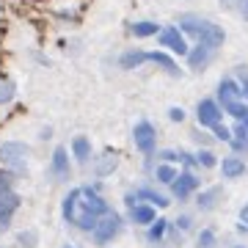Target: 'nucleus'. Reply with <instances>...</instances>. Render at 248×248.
Masks as SVG:
<instances>
[{
    "label": "nucleus",
    "instance_id": "obj_1",
    "mask_svg": "<svg viewBox=\"0 0 248 248\" xmlns=\"http://www.w3.org/2000/svg\"><path fill=\"white\" fill-rule=\"evenodd\" d=\"M108 210H110V207H108L105 199L99 196L97 185L75 187V190H69V193L63 196V202H61L63 221L72 223V226H78V229H83V232H89Z\"/></svg>",
    "mask_w": 248,
    "mask_h": 248
},
{
    "label": "nucleus",
    "instance_id": "obj_2",
    "mask_svg": "<svg viewBox=\"0 0 248 248\" xmlns=\"http://www.w3.org/2000/svg\"><path fill=\"white\" fill-rule=\"evenodd\" d=\"M119 69H135V66H141V63H155L160 69L166 72L169 78H179L182 69H179V63L166 55V50H130V53H122L119 55Z\"/></svg>",
    "mask_w": 248,
    "mask_h": 248
},
{
    "label": "nucleus",
    "instance_id": "obj_3",
    "mask_svg": "<svg viewBox=\"0 0 248 248\" xmlns=\"http://www.w3.org/2000/svg\"><path fill=\"white\" fill-rule=\"evenodd\" d=\"M28 155H31V146L22 141H6L0 146V163L6 166L11 177L14 174H28Z\"/></svg>",
    "mask_w": 248,
    "mask_h": 248
},
{
    "label": "nucleus",
    "instance_id": "obj_4",
    "mask_svg": "<svg viewBox=\"0 0 248 248\" xmlns=\"http://www.w3.org/2000/svg\"><path fill=\"white\" fill-rule=\"evenodd\" d=\"M89 232H91V243H94V246H108L110 240L119 237V232H124V221H122V215L119 213L108 210V213L102 215Z\"/></svg>",
    "mask_w": 248,
    "mask_h": 248
},
{
    "label": "nucleus",
    "instance_id": "obj_5",
    "mask_svg": "<svg viewBox=\"0 0 248 248\" xmlns=\"http://www.w3.org/2000/svg\"><path fill=\"white\" fill-rule=\"evenodd\" d=\"M133 143L143 157H152V155L157 152V130H155V124L141 119V122L133 127Z\"/></svg>",
    "mask_w": 248,
    "mask_h": 248
},
{
    "label": "nucleus",
    "instance_id": "obj_6",
    "mask_svg": "<svg viewBox=\"0 0 248 248\" xmlns=\"http://www.w3.org/2000/svg\"><path fill=\"white\" fill-rule=\"evenodd\" d=\"M196 119H199V124H202L204 130H213L218 122H223V108L218 99H210L204 97L202 102H199V108H196Z\"/></svg>",
    "mask_w": 248,
    "mask_h": 248
},
{
    "label": "nucleus",
    "instance_id": "obj_7",
    "mask_svg": "<svg viewBox=\"0 0 248 248\" xmlns=\"http://www.w3.org/2000/svg\"><path fill=\"white\" fill-rule=\"evenodd\" d=\"M157 42L163 50H171L177 55H185L187 53V42H185V33L179 31L177 25H166L157 31Z\"/></svg>",
    "mask_w": 248,
    "mask_h": 248
},
{
    "label": "nucleus",
    "instance_id": "obj_8",
    "mask_svg": "<svg viewBox=\"0 0 248 248\" xmlns=\"http://www.w3.org/2000/svg\"><path fill=\"white\" fill-rule=\"evenodd\" d=\"M199 185H202V182H199V177H196V174L182 171V174H177V177H174V182H171L169 187H171V196H174V199L187 202V199L199 190Z\"/></svg>",
    "mask_w": 248,
    "mask_h": 248
},
{
    "label": "nucleus",
    "instance_id": "obj_9",
    "mask_svg": "<svg viewBox=\"0 0 248 248\" xmlns=\"http://www.w3.org/2000/svg\"><path fill=\"white\" fill-rule=\"evenodd\" d=\"M185 58H187V69L190 72H204L210 63H213L215 50L213 47H207V45H202V42H196V45L185 53Z\"/></svg>",
    "mask_w": 248,
    "mask_h": 248
},
{
    "label": "nucleus",
    "instance_id": "obj_10",
    "mask_svg": "<svg viewBox=\"0 0 248 248\" xmlns=\"http://www.w3.org/2000/svg\"><path fill=\"white\" fill-rule=\"evenodd\" d=\"M50 177L55 182H66L72 177V160H69V152L63 146H55L53 149V157H50Z\"/></svg>",
    "mask_w": 248,
    "mask_h": 248
},
{
    "label": "nucleus",
    "instance_id": "obj_11",
    "mask_svg": "<svg viewBox=\"0 0 248 248\" xmlns=\"http://www.w3.org/2000/svg\"><path fill=\"white\" fill-rule=\"evenodd\" d=\"M19 202H22V199H19L14 190L0 193V232H6L11 226V218H14V213H17Z\"/></svg>",
    "mask_w": 248,
    "mask_h": 248
},
{
    "label": "nucleus",
    "instance_id": "obj_12",
    "mask_svg": "<svg viewBox=\"0 0 248 248\" xmlns=\"http://www.w3.org/2000/svg\"><path fill=\"white\" fill-rule=\"evenodd\" d=\"M196 42H202V45L218 50V47H223V42H226V31H223L218 22L204 19V28H202V33H199V39H196Z\"/></svg>",
    "mask_w": 248,
    "mask_h": 248
},
{
    "label": "nucleus",
    "instance_id": "obj_13",
    "mask_svg": "<svg viewBox=\"0 0 248 248\" xmlns=\"http://www.w3.org/2000/svg\"><path fill=\"white\" fill-rule=\"evenodd\" d=\"M127 210H130V221L138 223V226H149V223L157 218V207L149 204V202H135V204H130Z\"/></svg>",
    "mask_w": 248,
    "mask_h": 248
},
{
    "label": "nucleus",
    "instance_id": "obj_14",
    "mask_svg": "<svg viewBox=\"0 0 248 248\" xmlns=\"http://www.w3.org/2000/svg\"><path fill=\"white\" fill-rule=\"evenodd\" d=\"M119 155L116 152H102L97 157V166H94V174H97L99 179H105V177H110V174H116V169H119Z\"/></svg>",
    "mask_w": 248,
    "mask_h": 248
},
{
    "label": "nucleus",
    "instance_id": "obj_15",
    "mask_svg": "<svg viewBox=\"0 0 248 248\" xmlns=\"http://www.w3.org/2000/svg\"><path fill=\"white\" fill-rule=\"evenodd\" d=\"M135 202H149V204H155L157 210H169V196H163V193H157L155 187H149V185H143V187H138L135 190Z\"/></svg>",
    "mask_w": 248,
    "mask_h": 248
},
{
    "label": "nucleus",
    "instance_id": "obj_16",
    "mask_svg": "<svg viewBox=\"0 0 248 248\" xmlns=\"http://www.w3.org/2000/svg\"><path fill=\"white\" fill-rule=\"evenodd\" d=\"M232 99H243V91H240L237 80L229 75V78H223L221 83H218V102L226 105V102H232Z\"/></svg>",
    "mask_w": 248,
    "mask_h": 248
},
{
    "label": "nucleus",
    "instance_id": "obj_17",
    "mask_svg": "<svg viewBox=\"0 0 248 248\" xmlns=\"http://www.w3.org/2000/svg\"><path fill=\"white\" fill-rule=\"evenodd\" d=\"M218 166H221V174H223L226 179H237V177H243V174L248 171V166H246V163H243L240 157H234V155L223 157Z\"/></svg>",
    "mask_w": 248,
    "mask_h": 248
},
{
    "label": "nucleus",
    "instance_id": "obj_18",
    "mask_svg": "<svg viewBox=\"0 0 248 248\" xmlns=\"http://www.w3.org/2000/svg\"><path fill=\"white\" fill-rule=\"evenodd\" d=\"M69 149H72V157H75V163H80V166L91 160V141L86 138V135H75Z\"/></svg>",
    "mask_w": 248,
    "mask_h": 248
},
{
    "label": "nucleus",
    "instance_id": "obj_19",
    "mask_svg": "<svg viewBox=\"0 0 248 248\" xmlns=\"http://www.w3.org/2000/svg\"><path fill=\"white\" fill-rule=\"evenodd\" d=\"M221 196H223V187H218V185H213L210 190H204V193H199L196 196V204H199V210H213L215 204L221 202Z\"/></svg>",
    "mask_w": 248,
    "mask_h": 248
},
{
    "label": "nucleus",
    "instance_id": "obj_20",
    "mask_svg": "<svg viewBox=\"0 0 248 248\" xmlns=\"http://www.w3.org/2000/svg\"><path fill=\"white\" fill-rule=\"evenodd\" d=\"M174 229L166 218H155V221L149 223V232H146V237L152 240V243H160V240H166L169 237V232Z\"/></svg>",
    "mask_w": 248,
    "mask_h": 248
},
{
    "label": "nucleus",
    "instance_id": "obj_21",
    "mask_svg": "<svg viewBox=\"0 0 248 248\" xmlns=\"http://www.w3.org/2000/svg\"><path fill=\"white\" fill-rule=\"evenodd\" d=\"M160 25L157 22H152V19H138V22H133L130 25V33L135 36V39H149V36H157Z\"/></svg>",
    "mask_w": 248,
    "mask_h": 248
},
{
    "label": "nucleus",
    "instance_id": "obj_22",
    "mask_svg": "<svg viewBox=\"0 0 248 248\" xmlns=\"http://www.w3.org/2000/svg\"><path fill=\"white\" fill-rule=\"evenodd\" d=\"M177 174H179V169L174 163H166V160H160V166L155 169V179H157L160 185H171Z\"/></svg>",
    "mask_w": 248,
    "mask_h": 248
},
{
    "label": "nucleus",
    "instance_id": "obj_23",
    "mask_svg": "<svg viewBox=\"0 0 248 248\" xmlns=\"http://www.w3.org/2000/svg\"><path fill=\"white\" fill-rule=\"evenodd\" d=\"M17 99V83L11 78H0V108L11 105Z\"/></svg>",
    "mask_w": 248,
    "mask_h": 248
},
{
    "label": "nucleus",
    "instance_id": "obj_24",
    "mask_svg": "<svg viewBox=\"0 0 248 248\" xmlns=\"http://www.w3.org/2000/svg\"><path fill=\"white\" fill-rule=\"evenodd\" d=\"M221 108L234 119V122H243L248 116V102H243V99H232V102H226V105H221Z\"/></svg>",
    "mask_w": 248,
    "mask_h": 248
},
{
    "label": "nucleus",
    "instance_id": "obj_25",
    "mask_svg": "<svg viewBox=\"0 0 248 248\" xmlns=\"http://www.w3.org/2000/svg\"><path fill=\"white\" fill-rule=\"evenodd\" d=\"M196 248H218V234H215V229H202L199 232V240H196Z\"/></svg>",
    "mask_w": 248,
    "mask_h": 248
},
{
    "label": "nucleus",
    "instance_id": "obj_26",
    "mask_svg": "<svg viewBox=\"0 0 248 248\" xmlns=\"http://www.w3.org/2000/svg\"><path fill=\"white\" fill-rule=\"evenodd\" d=\"M196 166H202V169H215V166H218V157H215L210 149H202L196 155Z\"/></svg>",
    "mask_w": 248,
    "mask_h": 248
},
{
    "label": "nucleus",
    "instance_id": "obj_27",
    "mask_svg": "<svg viewBox=\"0 0 248 248\" xmlns=\"http://www.w3.org/2000/svg\"><path fill=\"white\" fill-rule=\"evenodd\" d=\"M234 80H237L240 91H243V99L248 102V69L246 66H237V69H234Z\"/></svg>",
    "mask_w": 248,
    "mask_h": 248
},
{
    "label": "nucleus",
    "instance_id": "obj_28",
    "mask_svg": "<svg viewBox=\"0 0 248 248\" xmlns=\"http://www.w3.org/2000/svg\"><path fill=\"white\" fill-rule=\"evenodd\" d=\"M17 240H19V246H25V248H36V243H39V237H36V232H31V229L19 232V234H17Z\"/></svg>",
    "mask_w": 248,
    "mask_h": 248
},
{
    "label": "nucleus",
    "instance_id": "obj_29",
    "mask_svg": "<svg viewBox=\"0 0 248 248\" xmlns=\"http://www.w3.org/2000/svg\"><path fill=\"white\" fill-rule=\"evenodd\" d=\"M213 138H215V141H223V143H226V141L232 138V130H229L223 122H218V124L213 127Z\"/></svg>",
    "mask_w": 248,
    "mask_h": 248
},
{
    "label": "nucleus",
    "instance_id": "obj_30",
    "mask_svg": "<svg viewBox=\"0 0 248 248\" xmlns=\"http://www.w3.org/2000/svg\"><path fill=\"white\" fill-rule=\"evenodd\" d=\"M177 160L185 166V171H190V169H196V155H187V152H179L177 155Z\"/></svg>",
    "mask_w": 248,
    "mask_h": 248
},
{
    "label": "nucleus",
    "instance_id": "obj_31",
    "mask_svg": "<svg viewBox=\"0 0 248 248\" xmlns=\"http://www.w3.org/2000/svg\"><path fill=\"white\" fill-rule=\"evenodd\" d=\"M226 143H229L232 152H237V155H246V152H248V141H240V138H229Z\"/></svg>",
    "mask_w": 248,
    "mask_h": 248
},
{
    "label": "nucleus",
    "instance_id": "obj_32",
    "mask_svg": "<svg viewBox=\"0 0 248 248\" xmlns=\"http://www.w3.org/2000/svg\"><path fill=\"white\" fill-rule=\"evenodd\" d=\"M187 119V113L182 110V108H171L169 110V122H174V124H182Z\"/></svg>",
    "mask_w": 248,
    "mask_h": 248
},
{
    "label": "nucleus",
    "instance_id": "obj_33",
    "mask_svg": "<svg viewBox=\"0 0 248 248\" xmlns=\"http://www.w3.org/2000/svg\"><path fill=\"white\" fill-rule=\"evenodd\" d=\"M11 182H14V177H11L9 171H0V193L11 190Z\"/></svg>",
    "mask_w": 248,
    "mask_h": 248
},
{
    "label": "nucleus",
    "instance_id": "obj_34",
    "mask_svg": "<svg viewBox=\"0 0 248 248\" xmlns=\"http://www.w3.org/2000/svg\"><path fill=\"white\" fill-rule=\"evenodd\" d=\"M232 138H240V141H248V127H243V124H234L232 127Z\"/></svg>",
    "mask_w": 248,
    "mask_h": 248
},
{
    "label": "nucleus",
    "instance_id": "obj_35",
    "mask_svg": "<svg viewBox=\"0 0 248 248\" xmlns=\"http://www.w3.org/2000/svg\"><path fill=\"white\" fill-rule=\"evenodd\" d=\"M174 226H177L179 232H187V229H190V226H193V221H190L187 215H179V218H177V223H174Z\"/></svg>",
    "mask_w": 248,
    "mask_h": 248
},
{
    "label": "nucleus",
    "instance_id": "obj_36",
    "mask_svg": "<svg viewBox=\"0 0 248 248\" xmlns=\"http://www.w3.org/2000/svg\"><path fill=\"white\" fill-rule=\"evenodd\" d=\"M234 9H237V11H240V17L248 22V0H237V3H234Z\"/></svg>",
    "mask_w": 248,
    "mask_h": 248
},
{
    "label": "nucleus",
    "instance_id": "obj_37",
    "mask_svg": "<svg viewBox=\"0 0 248 248\" xmlns=\"http://www.w3.org/2000/svg\"><path fill=\"white\" fill-rule=\"evenodd\" d=\"M179 152H160V160H166V163H174L177 160Z\"/></svg>",
    "mask_w": 248,
    "mask_h": 248
},
{
    "label": "nucleus",
    "instance_id": "obj_38",
    "mask_svg": "<svg viewBox=\"0 0 248 248\" xmlns=\"http://www.w3.org/2000/svg\"><path fill=\"white\" fill-rule=\"evenodd\" d=\"M240 221H243V223H246V226H248V202H246V207L240 210Z\"/></svg>",
    "mask_w": 248,
    "mask_h": 248
},
{
    "label": "nucleus",
    "instance_id": "obj_39",
    "mask_svg": "<svg viewBox=\"0 0 248 248\" xmlns=\"http://www.w3.org/2000/svg\"><path fill=\"white\" fill-rule=\"evenodd\" d=\"M218 3H221V9H234L237 0H218Z\"/></svg>",
    "mask_w": 248,
    "mask_h": 248
},
{
    "label": "nucleus",
    "instance_id": "obj_40",
    "mask_svg": "<svg viewBox=\"0 0 248 248\" xmlns=\"http://www.w3.org/2000/svg\"><path fill=\"white\" fill-rule=\"evenodd\" d=\"M124 204H127V207H130V204H135V193H127V196H124Z\"/></svg>",
    "mask_w": 248,
    "mask_h": 248
},
{
    "label": "nucleus",
    "instance_id": "obj_41",
    "mask_svg": "<svg viewBox=\"0 0 248 248\" xmlns=\"http://www.w3.org/2000/svg\"><path fill=\"white\" fill-rule=\"evenodd\" d=\"M50 135H53V130H50V127H45V130H42V141H47Z\"/></svg>",
    "mask_w": 248,
    "mask_h": 248
},
{
    "label": "nucleus",
    "instance_id": "obj_42",
    "mask_svg": "<svg viewBox=\"0 0 248 248\" xmlns=\"http://www.w3.org/2000/svg\"><path fill=\"white\" fill-rule=\"evenodd\" d=\"M237 234H248V226L243 221H240V226H237Z\"/></svg>",
    "mask_w": 248,
    "mask_h": 248
},
{
    "label": "nucleus",
    "instance_id": "obj_43",
    "mask_svg": "<svg viewBox=\"0 0 248 248\" xmlns=\"http://www.w3.org/2000/svg\"><path fill=\"white\" fill-rule=\"evenodd\" d=\"M240 124H243V127H248V116H246V119H243V122H240Z\"/></svg>",
    "mask_w": 248,
    "mask_h": 248
},
{
    "label": "nucleus",
    "instance_id": "obj_44",
    "mask_svg": "<svg viewBox=\"0 0 248 248\" xmlns=\"http://www.w3.org/2000/svg\"><path fill=\"white\" fill-rule=\"evenodd\" d=\"M234 248H246V246H234Z\"/></svg>",
    "mask_w": 248,
    "mask_h": 248
},
{
    "label": "nucleus",
    "instance_id": "obj_45",
    "mask_svg": "<svg viewBox=\"0 0 248 248\" xmlns=\"http://www.w3.org/2000/svg\"><path fill=\"white\" fill-rule=\"evenodd\" d=\"M63 248H75V246H63Z\"/></svg>",
    "mask_w": 248,
    "mask_h": 248
}]
</instances>
